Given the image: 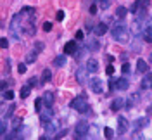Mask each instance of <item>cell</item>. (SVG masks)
<instances>
[{
	"mask_svg": "<svg viewBox=\"0 0 152 140\" xmlns=\"http://www.w3.org/2000/svg\"><path fill=\"white\" fill-rule=\"evenodd\" d=\"M112 38L116 40V42H119V43H126L128 42V31H126V26L125 24H121V23H116L114 26H112Z\"/></svg>",
	"mask_w": 152,
	"mask_h": 140,
	"instance_id": "1",
	"label": "cell"
},
{
	"mask_svg": "<svg viewBox=\"0 0 152 140\" xmlns=\"http://www.w3.org/2000/svg\"><path fill=\"white\" fill-rule=\"evenodd\" d=\"M71 107L73 109H76L78 113H87L88 111V102H87V97L85 95H80V97H76V99H73L71 100Z\"/></svg>",
	"mask_w": 152,
	"mask_h": 140,
	"instance_id": "2",
	"label": "cell"
},
{
	"mask_svg": "<svg viewBox=\"0 0 152 140\" xmlns=\"http://www.w3.org/2000/svg\"><path fill=\"white\" fill-rule=\"evenodd\" d=\"M88 130H90V126H88V123L87 121H80L78 125H76V128H74V135H76V139H85L87 135H88Z\"/></svg>",
	"mask_w": 152,
	"mask_h": 140,
	"instance_id": "3",
	"label": "cell"
},
{
	"mask_svg": "<svg viewBox=\"0 0 152 140\" xmlns=\"http://www.w3.org/2000/svg\"><path fill=\"white\" fill-rule=\"evenodd\" d=\"M88 83H90L92 92H95V94H102V92H104V81H102V80H99V78H92Z\"/></svg>",
	"mask_w": 152,
	"mask_h": 140,
	"instance_id": "4",
	"label": "cell"
},
{
	"mask_svg": "<svg viewBox=\"0 0 152 140\" xmlns=\"http://www.w3.org/2000/svg\"><path fill=\"white\" fill-rule=\"evenodd\" d=\"M128 128H130L128 120H126L125 116H119V118H118V133H119V135H123V133H126V132H128Z\"/></svg>",
	"mask_w": 152,
	"mask_h": 140,
	"instance_id": "5",
	"label": "cell"
},
{
	"mask_svg": "<svg viewBox=\"0 0 152 140\" xmlns=\"http://www.w3.org/2000/svg\"><path fill=\"white\" fill-rule=\"evenodd\" d=\"M38 114H40V121H42V123H47V121H50V118H52L54 111H52V109L47 106V107H45V109H42Z\"/></svg>",
	"mask_w": 152,
	"mask_h": 140,
	"instance_id": "6",
	"label": "cell"
},
{
	"mask_svg": "<svg viewBox=\"0 0 152 140\" xmlns=\"http://www.w3.org/2000/svg\"><path fill=\"white\" fill-rule=\"evenodd\" d=\"M128 87H130V81H128L125 76L114 80V88H118V90H128Z\"/></svg>",
	"mask_w": 152,
	"mask_h": 140,
	"instance_id": "7",
	"label": "cell"
},
{
	"mask_svg": "<svg viewBox=\"0 0 152 140\" xmlns=\"http://www.w3.org/2000/svg\"><path fill=\"white\" fill-rule=\"evenodd\" d=\"M107 29H109V28H107V24H106V23H99V24H95V26H93V29H92V31H93L97 36H102V35H106V33H107Z\"/></svg>",
	"mask_w": 152,
	"mask_h": 140,
	"instance_id": "8",
	"label": "cell"
},
{
	"mask_svg": "<svg viewBox=\"0 0 152 140\" xmlns=\"http://www.w3.org/2000/svg\"><path fill=\"white\" fill-rule=\"evenodd\" d=\"M144 74H145V76H144V80H142V83H140V85H142V88H144V90H147V88H151V87H152V73L145 71Z\"/></svg>",
	"mask_w": 152,
	"mask_h": 140,
	"instance_id": "9",
	"label": "cell"
},
{
	"mask_svg": "<svg viewBox=\"0 0 152 140\" xmlns=\"http://www.w3.org/2000/svg\"><path fill=\"white\" fill-rule=\"evenodd\" d=\"M87 68H80V69H76V81L78 83H85L87 81Z\"/></svg>",
	"mask_w": 152,
	"mask_h": 140,
	"instance_id": "10",
	"label": "cell"
},
{
	"mask_svg": "<svg viewBox=\"0 0 152 140\" xmlns=\"http://www.w3.org/2000/svg\"><path fill=\"white\" fill-rule=\"evenodd\" d=\"M87 71L88 73H97L99 71V62L95 59H88L87 61Z\"/></svg>",
	"mask_w": 152,
	"mask_h": 140,
	"instance_id": "11",
	"label": "cell"
},
{
	"mask_svg": "<svg viewBox=\"0 0 152 140\" xmlns=\"http://www.w3.org/2000/svg\"><path fill=\"white\" fill-rule=\"evenodd\" d=\"M85 48L90 50V52H97L99 50V42L97 40H87L85 42Z\"/></svg>",
	"mask_w": 152,
	"mask_h": 140,
	"instance_id": "12",
	"label": "cell"
},
{
	"mask_svg": "<svg viewBox=\"0 0 152 140\" xmlns=\"http://www.w3.org/2000/svg\"><path fill=\"white\" fill-rule=\"evenodd\" d=\"M76 48H78V47H76V42L71 40V42H67V43L64 45V54H71V55H73V54L76 52Z\"/></svg>",
	"mask_w": 152,
	"mask_h": 140,
	"instance_id": "13",
	"label": "cell"
},
{
	"mask_svg": "<svg viewBox=\"0 0 152 140\" xmlns=\"http://www.w3.org/2000/svg\"><path fill=\"white\" fill-rule=\"evenodd\" d=\"M66 62H67V59H66L64 54H61V55H57V57L54 59V66H55V68H62V66H66Z\"/></svg>",
	"mask_w": 152,
	"mask_h": 140,
	"instance_id": "14",
	"label": "cell"
},
{
	"mask_svg": "<svg viewBox=\"0 0 152 140\" xmlns=\"http://www.w3.org/2000/svg\"><path fill=\"white\" fill-rule=\"evenodd\" d=\"M123 106H125V100H123L121 97H118V99H114V100H112L111 109H112V111H119V109H123Z\"/></svg>",
	"mask_w": 152,
	"mask_h": 140,
	"instance_id": "15",
	"label": "cell"
},
{
	"mask_svg": "<svg viewBox=\"0 0 152 140\" xmlns=\"http://www.w3.org/2000/svg\"><path fill=\"white\" fill-rule=\"evenodd\" d=\"M42 100H43V104L45 106H48V107H52V104H54V94H50V92H47L43 97H42Z\"/></svg>",
	"mask_w": 152,
	"mask_h": 140,
	"instance_id": "16",
	"label": "cell"
},
{
	"mask_svg": "<svg viewBox=\"0 0 152 140\" xmlns=\"http://www.w3.org/2000/svg\"><path fill=\"white\" fill-rule=\"evenodd\" d=\"M137 71H138V73H145V71H149L147 62H145L144 59H138V61H137Z\"/></svg>",
	"mask_w": 152,
	"mask_h": 140,
	"instance_id": "17",
	"label": "cell"
},
{
	"mask_svg": "<svg viewBox=\"0 0 152 140\" xmlns=\"http://www.w3.org/2000/svg\"><path fill=\"white\" fill-rule=\"evenodd\" d=\"M50 78H52V73H50V69H43L40 83H47V81H50Z\"/></svg>",
	"mask_w": 152,
	"mask_h": 140,
	"instance_id": "18",
	"label": "cell"
},
{
	"mask_svg": "<svg viewBox=\"0 0 152 140\" xmlns=\"http://www.w3.org/2000/svg\"><path fill=\"white\" fill-rule=\"evenodd\" d=\"M140 24H142V23H140L138 19H137V21L132 24V33H133V35H138V33L142 31V26H140Z\"/></svg>",
	"mask_w": 152,
	"mask_h": 140,
	"instance_id": "19",
	"label": "cell"
},
{
	"mask_svg": "<svg viewBox=\"0 0 152 140\" xmlns=\"http://www.w3.org/2000/svg\"><path fill=\"white\" fill-rule=\"evenodd\" d=\"M126 14H128V10H126L125 7H118V10H116V16H118L119 19H125V17H126Z\"/></svg>",
	"mask_w": 152,
	"mask_h": 140,
	"instance_id": "20",
	"label": "cell"
},
{
	"mask_svg": "<svg viewBox=\"0 0 152 140\" xmlns=\"http://www.w3.org/2000/svg\"><path fill=\"white\" fill-rule=\"evenodd\" d=\"M29 92H31V87H29V85L21 87V99H26V97L29 95Z\"/></svg>",
	"mask_w": 152,
	"mask_h": 140,
	"instance_id": "21",
	"label": "cell"
},
{
	"mask_svg": "<svg viewBox=\"0 0 152 140\" xmlns=\"http://www.w3.org/2000/svg\"><path fill=\"white\" fill-rule=\"evenodd\" d=\"M97 5H99L102 10H106V9L111 7V2H109V0H97Z\"/></svg>",
	"mask_w": 152,
	"mask_h": 140,
	"instance_id": "22",
	"label": "cell"
},
{
	"mask_svg": "<svg viewBox=\"0 0 152 140\" xmlns=\"http://www.w3.org/2000/svg\"><path fill=\"white\" fill-rule=\"evenodd\" d=\"M147 123H149L147 118H140V120L135 121V126H137V128H142V126H147Z\"/></svg>",
	"mask_w": 152,
	"mask_h": 140,
	"instance_id": "23",
	"label": "cell"
},
{
	"mask_svg": "<svg viewBox=\"0 0 152 140\" xmlns=\"http://www.w3.org/2000/svg\"><path fill=\"white\" fill-rule=\"evenodd\" d=\"M21 14L22 16H31V14H35V9L33 7H24V9H21Z\"/></svg>",
	"mask_w": 152,
	"mask_h": 140,
	"instance_id": "24",
	"label": "cell"
},
{
	"mask_svg": "<svg viewBox=\"0 0 152 140\" xmlns=\"http://www.w3.org/2000/svg\"><path fill=\"white\" fill-rule=\"evenodd\" d=\"M42 106H43V100H42V97H38V99L35 100V109H36V113L42 111Z\"/></svg>",
	"mask_w": 152,
	"mask_h": 140,
	"instance_id": "25",
	"label": "cell"
},
{
	"mask_svg": "<svg viewBox=\"0 0 152 140\" xmlns=\"http://www.w3.org/2000/svg\"><path fill=\"white\" fill-rule=\"evenodd\" d=\"M35 59H36V52H29V54H26V62H35Z\"/></svg>",
	"mask_w": 152,
	"mask_h": 140,
	"instance_id": "26",
	"label": "cell"
},
{
	"mask_svg": "<svg viewBox=\"0 0 152 140\" xmlns=\"http://www.w3.org/2000/svg\"><path fill=\"white\" fill-rule=\"evenodd\" d=\"M28 85H29V87H38V85H42V83H40V81L33 76V78H29V80H28Z\"/></svg>",
	"mask_w": 152,
	"mask_h": 140,
	"instance_id": "27",
	"label": "cell"
},
{
	"mask_svg": "<svg viewBox=\"0 0 152 140\" xmlns=\"http://www.w3.org/2000/svg\"><path fill=\"white\" fill-rule=\"evenodd\" d=\"M3 99H5V100H12V99H14V92H12V90L3 92Z\"/></svg>",
	"mask_w": 152,
	"mask_h": 140,
	"instance_id": "28",
	"label": "cell"
},
{
	"mask_svg": "<svg viewBox=\"0 0 152 140\" xmlns=\"http://www.w3.org/2000/svg\"><path fill=\"white\" fill-rule=\"evenodd\" d=\"M104 133H106V139H112V135H114V132H112L109 126H106V128H104Z\"/></svg>",
	"mask_w": 152,
	"mask_h": 140,
	"instance_id": "29",
	"label": "cell"
},
{
	"mask_svg": "<svg viewBox=\"0 0 152 140\" xmlns=\"http://www.w3.org/2000/svg\"><path fill=\"white\" fill-rule=\"evenodd\" d=\"M45 130H47V135H52V133H54V130H55V125H54V123H50L48 126H45Z\"/></svg>",
	"mask_w": 152,
	"mask_h": 140,
	"instance_id": "30",
	"label": "cell"
},
{
	"mask_svg": "<svg viewBox=\"0 0 152 140\" xmlns=\"http://www.w3.org/2000/svg\"><path fill=\"white\" fill-rule=\"evenodd\" d=\"M7 133V123H0V137H3Z\"/></svg>",
	"mask_w": 152,
	"mask_h": 140,
	"instance_id": "31",
	"label": "cell"
},
{
	"mask_svg": "<svg viewBox=\"0 0 152 140\" xmlns=\"http://www.w3.org/2000/svg\"><path fill=\"white\" fill-rule=\"evenodd\" d=\"M121 71H123L125 74H128V73L132 71V68H130V64H128V62H125V64H123V68H121Z\"/></svg>",
	"mask_w": 152,
	"mask_h": 140,
	"instance_id": "32",
	"label": "cell"
},
{
	"mask_svg": "<svg viewBox=\"0 0 152 140\" xmlns=\"http://www.w3.org/2000/svg\"><path fill=\"white\" fill-rule=\"evenodd\" d=\"M17 73H19V74H24V73H26V64H19V66H17Z\"/></svg>",
	"mask_w": 152,
	"mask_h": 140,
	"instance_id": "33",
	"label": "cell"
},
{
	"mask_svg": "<svg viewBox=\"0 0 152 140\" xmlns=\"http://www.w3.org/2000/svg\"><path fill=\"white\" fill-rule=\"evenodd\" d=\"M14 109H16L14 106H10V107H7V111H5V118H10V116H12V113H14Z\"/></svg>",
	"mask_w": 152,
	"mask_h": 140,
	"instance_id": "34",
	"label": "cell"
},
{
	"mask_svg": "<svg viewBox=\"0 0 152 140\" xmlns=\"http://www.w3.org/2000/svg\"><path fill=\"white\" fill-rule=\"evenodd\" d=\"M21 123H22V120H21V118H14L12 126H14V128H19V125H21Z\"/></svg>",
	"mask_w": 152,
	"mask_h": 140,
	"instance_id": "35",
	"label": "cell"
},
{
	"mask_svg": "<svg viewBox=\"0 0 152 140\" xmlns=\"http://www.w3.org/2000/svg\"><path fill=\"white\" fill-rule=\"evenodd\" d=\"M9 47V40L7 38H2L0 40V48H7Z\"/></svg>",
	"mask_w": 152,
	"mask_h": 140,
	"instance_id": "36",
	"label": "cell"
},
{
	"mask_svg": "<svg viewBox=\"0 0 152 140\" xmlns=\"http://www.w3.org/2000/svg\"><path fill=\"white\" fill-rule=\"evenodd\" d=\"M50 29H52V23L45 21V23H43V31H50Z\"/></svg>",
	"mask_w": 152,
	"mask_h": 140,
	"instance_id": "37",
	"label": "cell"
},
{
	"mask_svg": "<svg viewBox=\"0 0 152 140\" xmlns=\"http://www.w3.org/2000/svg\"><path fill=\"white\" fill-rule=\"evenodd\" d=\"M10 83H12L10 80H9V81H0V90H5V88H7V85H10Z\"/></svg>",
	"mask_w": 152,
	"mask_h": 140,
	"instance_id": "38",
	"label": "cell"
},
{
	"mask_svg": "<svg viewBox=\"0 0 152 140\" xmlns=\"http://www.w3.org/2000/svg\"><path fill=\"white\" fill-rule=\"evenodd\" d=\"M90 14H92V16H95V14H97V5H95V3H93V5H90Z\"/></svg>",
	"mask_w": 152,
	"mask_h": 140,
	"instance_id": "39",
	"label": "cell"
},
{
	"mask_svg": "<svg viewBox=\"0 0 152 140\" xmlns=\"http://www.w3.org/2000/svg\"><path fill=\"white\" fill-rule=\"evenodd\" d=\"M55 17H57V21H62V19H64V10H59Z\"/></svg>",
	"mask_w": 152,
	"mask_h": 140,
	"instance_id": "40",
	"label": "cell"
},
{
	"mask_svg": "<svg viewBox=\"0 0 152 140\" xmlns=\"http://www.w3.org/2000/svg\"><path fill=\"white\" fill-rule=\"evenodd\" d=\"M42 48H43V43H40V42H38V43H36V45H35V52H36V54H38V52H40V50H42Z\"/></svg>",
	"mask_w": 152,
	"mask_h": 140,
	"instance_id": "41",
	"label": "cell"
},
{
	"mask_svg": "<svg viewBox=\"0 0 152 140\" xmlns=\"http://www.w3.org/2000/svg\"><path fill=\"white\" fill-rule=\"evenodd\" d=\"M106 73H107V74L111 76V74L114 73V66H107V69H106Z\"/></svg>",
	"mask_w": 152,
	"mask_h": 140,
	"instance_id": "42",
	"label": "cell"
},
{
	"mask_svg": "<svg viewBox=\"0 0 152 140\" xmlns=\"http://www.w3.org/2000/svg\"><path fill=\"white\" fill-rule=\"evenodd\" d=\"M132 106H133V99H128L126 100V109H132Z\"/></svg>",
	"mask_w": 152,
	"mask_h": 140,
	"instance_id": "43",
	"label": "cell"
},
{
	"mask_svg": "<svg viewBox=\"0 0 152 140\" xmlns=\"http://www.w3.org/2000/svg\"><path fill=\"white\" fill-rule=\"evenodd\" d=\"M76 40H83V31H76Z\"/></svg>",
	"mask_w": 152,
	"mask_h": 140,
	"instance_id": "44",
	"label": "cell"
},
{
	"mask_svg": "<svg viewBox=\"0 0 152 140\" xmlns=\"http://www.w3.org/2000/svg\"><path fill=\"white\" fill-rule=\"evenodd\" d=\"M85 29H87V31H92V29H93V24H87Z\"/></svg>",
	"mask_w": 152,
	"mask_h": 140,
	"instance_id": "45",
	"label": "cell"
},
{
	"mask_svg": "<svg viewBox=\"0 0 152 140\" xmlns=\"http://www.w3.org/2000/svg\"><path fill=\"white\" fill-rule=\"evenodd\" d=\"M151 61H152V54H151Z\"/></svg>",
	"mask_w": 152,
	"mask_h": 140,
	"instance_id": "46",
	"label": "cell"
},
{
	"mask_svg": "<svg viewBox=\"0 0 152 140\" xmlns=\"http://www.w3.org/2000/svg\"><path fill=\"white\" fill-rule=\"evenodd\" d=\"M0 123H2V121H0Z\"/></svg>",
	"mask_w": 152,
	"mask_h": 140,
	"instance_id": "47",
	"label": "cell"
},
{
	"mask_svg": "<svg viewBox=\"0 0 152 140\" xmlns=\"http://www.w3.org/2000/svg\"><path fill=\"white\" fill-rule=\"evenodd\" d=\"M151 88H152V87H151Z\"/></svg>",
	"mask_w": 152,
	"mask_h": 140,
	"instance_id": "48",
	"label": "cell"
}]
</instances>
